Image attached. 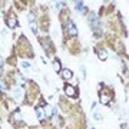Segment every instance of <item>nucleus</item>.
I'll return each instance as SVG.
<instances>
[{"label": "nucleus", "instance_id": "nucleus-1", "mask_svg": "<svg viewBox=\"0 0 129 129\" xmlns=\"http://www.w3.org/2000/svg\"><path fill=\"white\" fill-rule=\"evenodd\" d=\"M66 32H67L69 36H76V34H78V29H76V26H75L72 22H67V24H66Z\"/></svg>", "mask_w": 129, "mask_h": 129}, {"label": "nucleus", "instance_id": "nucleus-2", "mask_svg": "<svg viewBox=\"0 0 129 129\" xmlns=\"http://www.w3.org/2000/svg\"><path fill=\"white\" fill-rule=\"evenodd\" d=\"M65 93H66L69 98H73V96H76V89H75V86H70V85H67V86L65 88Z\"/></svg>", "mask_w": 129, "mask_h": 129}, {"label": "nucleus", "instance_id": "nucleus-3", "mask_svg": "<svg viewBox=\"0 0 129 129\" xmlns=\"http://www.w3.org/2000/svg\"><path fill=\"white\" fill-rule=\"evenodd\" d=\"M60 75H62V79H65V80H69V79H72V76H73L72 70H69V69H63V70L60 72Z\"/></svg>", "mask_w": 129, "mask_h": 129}, {"label": "nucleus", "instance_id": "nucleus-4", "mask_svg": "<svg viewBox=\"0 0 129 129\" xmlns=\"http://www.w3.org/2000/svg\"><path fill=\"white\" fill-rule=\"evenodd\" d=\"M7 26H9V27H11V29L17 26V20H16V17H14V16H10V17L7 19Z\"/></svg>", "mask_w": 129, "mask_h": 129}, {"label": "nucleus", "instance_id": "nucleus-5", "mask_svg": "<svg viewBox=\"0 0 129 129\" xmlns=\"http://www.w3.org/2000/svg\"><path fill=\"white\" fill-rule=\"evenodd\" d=\"M36 113H37V118H39V121H43L45 119V116H46V113H45V109L43 108H36Z\"/></svg>", "mask_w": 129, "mask_h": 129}, {"label": "nucleus", "instance_id": "nucleus-6", "mask_svg": "<svg viewBox=\"0 0 129 129\" xmlns=\"http://www.w3.org/2000/svg\"><path fill=\"white\" fill-rule=\"evenodd\" d=\"M89 22H90V24H93V27H95V29H98V27H99V22H98L96 16H90V17H89Z\"/></svg>", "mask_w": 129, "mask_h": 129}, {"label": "nucleus", "instance_id": "nucleus-7", "mask_svg": "<svg viewBox=\"0 0 129 129\" xmlns=\"http://www.w3.org/2000/svg\"><path fill=\"white\" fill-rule=\"evenodd\" d=\"M13 95H14L16 98H20V96L23 95V89H22L20 86H17L16 89H13Z\"/></svg>", "mask_w": 129, "mask_h": 129}, {"label": "nucleus", "instance_id": "nucleus-8", "mask_svg": "<svg viewBox=\"0 0 129 129\" xmlns=\"http://www.w3.org/2000/svg\"><path fill=\"white\" fill-rule=\"evenodd\" d=\"M101 103H103V105H108L109 103V101H111V96H108V95H101Z\"/></svg>", "mask_w": 129, "mask_h": 129}, {"label": "nucleus", "instance_id": "nucleus-9", "mask_svg": "<svg viewBox=\"0 0 129 129\" xmlns=\"http://www.w3.org/2000/svg\"><path fill=\"white\" fill-rule=\"evenodd\" d=\"M98 56H99V59H101V60L108 59V53H106L105 50H99V52H98Z\"/></svg>", "mask_w": 129, "mask_h": 129}, {"label": "nucleus", "instance_id": "nucleus-10", "mask_svg": "<svg viewBox=\"0 0 129 129\" xmlns=\"http://www.w3.org/2000/svg\"><path fill=\"white\" fill-rule=\"evenodd\" d=\"M53 69H55L56 72L60 70V62H59V60H55V62H53Z\"/></svg>", "mask_w": 129, "mask_h": 129}, {"label": "nucleus", "instance_id": "nucleus-11", "mask_svg": "<svg viewBox=\"0 0 129 129\" xmlns=\"http://www.w3.org/2000/svg\"><path fill=\"white\" fill-rule=\"evenodd\" d=\"M45 113H46V115H53V113H55V109L50 108V106H47V108L45 109Z\"/></svg>", "mask_w": 129, "mask_h": 129}, {"label": "nucleus", "instance_id": "nucleus-12", "mask_svg": "<svg viewBox=\"0 0 129 129\" xmlns=\"http://www.w3.org/2000/svg\"><path fill=\"white\" fill-rule=\"evenodd\" d=\"M30 27H32V32H33V33H37V26H36V23L32 22V23H30Z\"/></svg>", "mask_w": 129, "mask_h": 129}, {"label": "nucleus", "instance_id": "nucleus-13", "mask_svg": "<svg viewBox=\"0 0 129 129\" xmlns=\"http://www.w3.org/2000/svg\"><path fill=\"white\" fill-rule=\"evenodd\" d=\"M76 9H78L79 11H83V3H79V1H78V3H76Z\"/></svg>", "mask_w": 129, "mask_h": 129}, {"label": "nucleus", "instance_id": "nucleus-14", "mask_svg": "<svg viewBox=\"0 0 129 129\" xmlns=\"http://www.w3.org/2000/svg\"><path fill=\"white\" fill-rule=\"evenodd\" d=\"M20 65H22V67H24V69H29V67H30V63H29V62H26V60H24V62H22Z\"/></svg>", "mask_w": 129, "mask_h": 129}, {"label": "nucleus", "instance_id": "nucleus-15", "mask_svg": "<svg viewBox=\"0 0 129 129\" xmlns=\"http://www.w3.org/2000/svg\"><path fill=\"white\" fill-rule=\"evenodd\" d=\"M14 119H16V121H22V116H20L19 112H14Z\"/></svg>", "mask_w": 129, "mask_h": 129}, {"label": "nucleus", "instance_id": "nucleus-16", "mask_svg": "<svg viewBox=\"0 0 129 129\" xmlns=\"http://www.w3.org/2000/svg\"><path fill=\"white\" fill-rule=\"evenodd\" d=\"M33 20H34V14H33V13H30V14H29V23H32Z\"/></svg>", "mask_w": 129, "mask_h": 129}, {"label": "nucleus", "instance_id": "nucleus-17", "mask_svg": "<svg viewBox=\"0 0 129 129\" xmlns=\"http://www.w3.org/2000/svg\"><path fill=\"white\" fill-rule=\"evenodd\" d=\"M60 7H62V3H56V6H55V9H56V10H59Z\"/></svg>", "mask_w": 129, "mask_h": 129}]
</instances>
